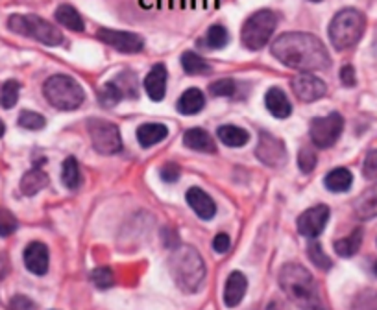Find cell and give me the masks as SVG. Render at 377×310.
Wrapping results in <instances>:
<instances>
[{"instance_id":"1","label":"cell","mask_w":377,"mask_h":310,"mask_svg":"<svg viewBox=\"0 0 377 310\" xmlns=\"http://www.w3.org/2000/svg\"><path fill=\"white\" fill-rule=\"evenodd\" d=\"M272 56L285 67L302 72L328 69L331 58L328 49L317 35L305 32H287L272 43Z\"/></svg>"},{"instance_id":"2","label":"cell","mask_w":377,"mask_h":310,"mask_svg":"<svg viewBox=\"0 0 377 310\" xmlns=\"http://www.w3.org/2000/svg\"><path fill=\"white\" fill-rule=\"evenodd\" d=\"M279 285L300 310H326L317 280L300 264H285L279 271Z\"/></svg>"},{"instance_id":"3","label":"cell","mask_w":377,"mask_h":310,"mask_svg":"<svg viewBox=\"0 0 377 310\" xmlns=\"http://www.w3.org/2000/svg\"><path fill=\"white\" fill-rule=\"evenodd\" d=\"M174 283L185 294L200 292L205 280L204 259L193 246H178L170 257Z\"/></svg>"},{"instance_id":"4","label":"cell","mask_w":377,"mask_h":310,"mask_svg":"<svg viewBox=\"0 0 377 310\" xmlns=\"http://www.w3.org/2000/svg\"><path fill=\"white\" fill-rule=\"evenodd\" d=\"M366 30V19L359 10L344 8L333 17L329 25V41L337 50H347L361 41Z\"/></svg>"},{"instance_id":"5","label":"cell","mask_w":377,"mask_h":310,"mask_svg":"<svg viewBox=\"0 0 377 310\" xmlns=\"http://www.w3.org/2000/svg\"><path fill=\"white\" fill-rule=\"evenodd\" d=\"M45 98L49 100L50 105H54L60 111H72L78 109L84 103V89L76 82L75 78H70L67 74H56L50 76L45 82L43 87Z\"/></svg>"},{"instance_id":"6","label":"cell","mask_w":377,"mask_h":310,"mask_svg":"<svg viewBox=\"0 0 377 310\" xmlns=\"http://www.w3.org/2000/svg\"><path fill=\"white\" fill-rule=\"evenodd\" d=\"M8 28L15 34L39 41L46 46H60L63 43L61 30L37 15H11L8 19Z\"/></svg>"},{"instance_id":"7","label":"cell","mask_w":377,"mask_h":310,"mask_svg":"<svg viewBox=\"0 0 377 310\" xmlns=\"http://www.w3.org/2000/svg\"><path fill=\"white\" fill-rule=\"evenodd\" d=\"M278 28V15L272 10H259L246 19L243 26V44L248 50L264 49Z\"/></svg>"},{"instance_id":"8","label":"cell","mask_w":377,"mask_h":310,"mask_svg":"<svg viewBox=\"0 0 377 310\" xmlns=\"http://www.w3.org/2000/svg\"><path fill=\"white\" fill-rule=\"evenodd\" d=\"M87 131H89L91 143L94 150L104 155H113L122 150V138H120L119 128L110 120L104 118H91L87 122Z\"/></svg>"},{"instance_id":"9","label":"cell","mask_w":377,"mask_h":310,"mask_svg":"<svg viewBox=\"0 0 377 310\" xmlns=\"http://www.w3.org/2000/svg\"><path fill=\"white\" fill-rule=\"evenodd\" d=\"M344 118L338 113H329L328 117L314 118L309 128V135L314 146L318 148H331L337 143L338 137L343 135Z\"/></svg>"},{"instance_id":"10","label":"cell","mask_w":377,"mask_h":310,"mask_svg":"<svg viewBox=\"0 0 377 310\" xmlns=\"http://www.w3.org/2000/svg\"><path fill=\"white\" fill-rule=\"evenodd\" d=\"M255 155L267 167L279 168L287 162V148L281 138L274 137L272 133L261 131L259 133V143L255 148Z\"/></svg>"},{"instance_id":"11","label":"cell","mask_w":377,"mask_h":310,"mask_svg":"<svg viewBox=\"0 0 377 310\" xmlns=\"http://www.w3.org/2000/svg\"><path fill=\"white\" fill-rule=\"evenodd\" d=\"M98 39L106 43L111 49L119 50L122 54H137L144 49V39L139 34H132V32H122V30H110L100 28Z\"/></svg>"},{"instance_id":"12","label":"cell","mask_w":377,"mask_h":310,"mask_svg":"<svg viewBox=\"0 0 377 310\" xmlns=\"http://www.w3.org/2000/svg\"><path fill=\"white\" fill-rule=\"evenodd\" d=\"M329 220L328 205H314L298 218V231L305 238H318Z\"/></svg>"},{"instance_id":"13","label":"cell","mask_w":377,"mask_h":310,"mask_svg":"<svg viewBox=\"0 0 377 310\" xmlns=\"http://www.w3.org/2000/svg\"><path fill=\"white\" fill-rule=\"evenodd\" d=\"M293 91L302 102H317L328 93V87L314 74L302 72L293 79Z\"/></svg>"},{"instance_id":"14","label":"cell","mask_w":377,"mask_h":310,"mask_svg":"<svg viewBox=\"0 0 377 310\" xmlns=\"http://www.w3.org/2000/svg\"><path fill=\"white\" fill-rule=\"evenodd\" d=\"M25 266L26 270L34 276H45L49 271V247L43 242H30L25 250Z\"/></svg>"},{"instance_id":"15","label":"cell","mask_w":377,"mask_h":310,"mask_svg":"<svg viewBox=\"0 0 377 310\" xmlns=\"http://www.w3.org/2000/svg\"><path fill=\"white\" fill-rule=\"evenodd\" d=\"M246 290H248V279H246L243 271L229 273L226 286H224V303H226V306H229V309L237 306L244 299Z\"/></svg>"},{"instance_id":"16","label":"cell","mask_w":377,"mask_h":310,"mask_svg":"<svg viewBox=\"0 0 377 310\" xmlns=\"http://www.w3.org/2000/svg\"><path fill=\"white\" fill-rule=\"evenodd\" d=\"M185 198H187V203L191 205V209H193L202 220H211V218L217 214V205H215L213 198L209 196L207 192L202 190V188H188Z\"/></svg>"},{"instance_id":"17","label":"cell","mask_w":377,"mask_h":310,"mask_svg":"<svg viewBox=\"0 0 377 310\" xmlns=\"http://www.w3.org/2000/svg\"><path fill=\"white\" fill-rule=\"evenodd\" d=\"M144 91L154 102H161L167 93V69L165 65H154L144 78Z\"/></svg>"},{"instance_id":"18","label":"cell","mask_w":377,"mask_h":310,"mask_svg":"<svg viewBox=\"0 0 377 310\" xmlns=\"http://www.w3.org/2000/svg\"><path fill=\"white\" fill-rule=\"evenodd\" d=\"M264 105L276 118H287L293 113V103L288 102L287 94L279 87L268 89V93L264 94Z\"/></svg>"},{"instance_id":"19","label":"cell","mask_w":377,"mask_h":310,"mask_svg":"<svg viewBox=\"0 0 377 310\" xmlns=\"http://www.w3.org/2000/svg\"><path fill=\"white\" fill-rule=\"evenodd\" d=\"M184 144L194 152H204V153H215L217 152V144L211 138L207 131L200 128H193L185 131L184 135Z\"/></svg>"},{"instance_id":"20","label":"cell","mask_w":377,"mask_h":310,"mask_svg":"<svg viewBox=\"0 0 377 310\" xmlns=\"http://www.w3.org/2000/svg\"><path fill=\"white\" fill-rule=\"evenodd\" d=\"M353 209L361 220H370L377 217V183L362 192L353 203Z\"/></svg>"},{"instance_id":"21","label":"cell","mask_w":377,"mask_h":310,"mask_svg":"<svg viewBox=\"0 0 377 310\" xmlns=\"http://www.w3.org/2000/svg\"><path fill=\"white\" fill-rule=\"evenodd\" d=\"M169 135V129L163 124L158 122H146L137 128V141L143 148H152L165 141Z\"/></svg>"},{"instance_id":"22","label":"cell","mask_w":377,"mask_h":310,"mask_svg":"<svg viewBox=\"0 0 377 310\" xmlns=\"http://www.w3.org/2000/svg\"><path fill=\"white\" fill-rule=\"evenodd\" d=\"M176 108L181 115H198L205 108V96L200 89H187L181 96H179Z\"/></svg>"},{"instance_id":"23","label":"cell","mask_w":377,"mask_h":310,"mask_svg":"<svg viewBox=\"0 0 377 310\" xmlns=\"http://www.w3.org/2000/svg\"><path fill=\"white\" fill-rule=\"evenodd\" d=\"M46 185H49V176H46V172L39 170V168H34V170H28V172L23 176V179H20V192H23L25 196H35V194L43 190Z\"/></svg>"},{"instance_id":"24","label":"cell","mask_w":377,"mask_h":310,"mask_svg":"<svg viewBox=\"0 0 377 310\" xmlns=\"http://www.w3.org/2000/svg\"><path fill=\"white\" fill-rule=\"evenodd\" d=\"M56 20L60 22L65 28L72 30V32H84L85 30V22L82 19V15L76 11L75 6L63 4L56 10Z\"/></svg>"},{"instance_id":"25","label":"cell","mask_w":377,"mask_h":310,"mask_svg":"<svg viewBox=\"0 0 377 310\" xmlns=\"http://www.w3.org/2000/svg\"><path fill=\"white\" fill-rule=\"evenodd\" d=\"M353 183V176L347 168H335L326 176L324 185L331 192H347Z\"/></svg>"},{"instance_id":"26","label":"cell","mask_w":377,"mask_h":310,"mask_svg":"<svg viewBox=\"0 0 377 310\" xmlns=\"http://www.w3.org/2000/svg\"><path fill=\"white\" fill-rule=\"evenodd\" d=\"M219 138L226 146L241 148L250 141V133L246 129L238 128V126L226 124V126H220L219 128Z\"/></svg>"},{"instance_id":"27","label":"cell","mask_w":377,"mask_h":310,"mask_svg":"<svg viewBox=\"0 0 377 310\" xmlns=\"http://www.w3.org/2000/svg\"><path fill=\"white\" fill-rule=\"evenodd\" d=\"M181 67L191 76H204V74L211 72V67H209L207 61L196 52H185L181 56Z\"/></svg>"},{"instance_id":"28","label":"cell","mask_w":377,"mask_h":310,"mask_svg":"<svg viewBox=\"0 0 377 310\" xmlns=\"http://www.w3.org/2000/svg\"><path fill=\"white\" fill-rule=\"evenodd\" d=\"M361 244H362V231L361 229H355L352 235L344 236V238L335 242V251H337V255L340 257H352L357 253Z\"/></svg>"},{"instance_id":"29","label":"cell","mask_w":377,"mask_h":310,"mask_svg":"<svg viewBox=\"0 0 377 310\" xmlns=\"http://www.w3.org/2000/svg\"><path fill=\"white\" fill-rule=\"evenodd\" d=\"M228 43H229V32L226 30V26L222 25L211 26V28L207 30V34H205L204 41H202V44L211 50L224 49Z\"/></svg>"},{"instance_id":"30","label":"cell","mask_w":377,"mask_h":310,"mask_svg":"<svg viewBox=\"0 0 377 310\" xmlns=\"http://www.w3.org/2000/svg\"><path fill=\"white\" fill-rule=\"evenodd\" d=\"M124 98V93H122V89L119 87L117 82H108L104 87L98 91V102L104 105V108H113L120 100Z\"/></svg>"},{"instance_id":"31","label":"cell","mask_w":377,"mask_h":310,"mask_svg":"<svg viewBox=\"0 0 377 310\" xmlns=\"http://www.w3.org/2000/svg\"><path fill=\"white\" fill-rule=\"evenodd\" d=\"M61 179H63V185L67 188H78L79 181H82V174H79L78 161L75 157L65 159L63 168H61Z\"/></svg>"},{"instance_id":"32","label":"cell","mask_w":377,"mask_h":310,"mask_svg":"<svg viewBox=\"0 0 377 310\" xmlns=\"http://www.w3.org/2000/svg\"><path fill=\"white\" fill-rule=\"evenodd\" d=\"M19 91H20L19 82H15V79H8V82L2 85V89H0V108L4 109L13 108L17 103V100H19Z\"/></svg>"},{"instance_id":"33","label":"cell","mask_w":377,"mask_h":310,"mask_svg":"<svg viewBox=\"0 0 377 310\" xmlns=\"http://www.w3.org/2000/svg\"><path fill=\"white\" fill-rule=\"evenodd\" d=\"M350 310H377V292L373 288H364L352 301Z\"/></svg>"},{"instance_id":"34","label":"cell","mask_w":377,"mask_h":310,"mask_svg":"<svg viewBox=\"0 0 377 310\" xmlns=\"http://www.w3.org/2000/svg\"><path fill=\"white\" fill-rule=\"evenodd\" d=\"M307 255H309V259L313 261V264L317 266L318 270H324V271L331 270V266H333L331 259L324 253L322 246H320L318 242H311V244H309Z\"/></svg>"},{"instance_id":"35","label":"cell","mask_w":377,"mask_h":310,"mask_svg":"<svg viewBox=\"0 0 377 310\" xmlns=\"http://www.w3.org/2000/svg\"><path fill=\"white\" fill-rule=\"evenodd\" d=\"M45 117L39 113H35V111H28L25 109L23 113L19 115V126L25 129H32V131H37V129L45 128Z\"/></svg>"},{"instance_id":"36","label":"cell","mask_w":377,"mask_h":310,"mask_svg":"<svg viewBox=\"0 0 377 310\" xmlns=\"http://www.w3.org/2000/svg\"><path fill=\"white\" fill-rule=\"evenodd\" d=\"M91 280H93L94 286L100 288V290H108V288H111V286L115 285V276L110 268H96V270L91 273Z\"/></svg>"},{"instance_id":"37","label":"cell","mask_w":377,"mask_h":310,"mask_svg":"<svg viewBox=\"0 0 377 310\" xmlns=\"http://www.w3.org/2000/svg\"><path fill=\"white\" fill-rule=\"evenodd\" d=\"M235 91H237V85H235L234 79L224 78L219 82H213L209 85V93L213 96H234Z\"/></svg>"},{"instance_id":"38","label":"cell","mask_w":377,"mask_h":310,"mask_svg":"<svg viewBox=\"0 0 377 310\" xmlns=\"http://www.w3.org/2000/svg\"><path fill=\"white\" fill-rule=\"evenodd\" d=\"M19 221L17 218L6 209H0V236H11L17 231Z\"/></svg>"},{"instance_id":"39","label":"cell","mask_w":377,"mask_h":310,"mask_svg":"<svg viewBox=\"0 0 377 310\" xmlns=\"http://www.w3.org/2000/svg\"><path fill=\"white\" fill-rule=\"evenodd\" d=\"M298 167L303 174H311L317 167V155H314L313 150H307L303 148L298 155Z\"/></svg>"},{"instance_id":"40","label":"cell","mask_w":377,"mask_h":310,"mask_svg":"<svg viewBox=\"0 0 377 310\" xmlns=\"http://www.w3.org/2000/svg\"><path fill=\"white\" fill-rule=\"evenodd\" d=\"M159 176L165 183H174L178 181L179 176H181V168L176 164V162H167L161 170H159Z\"/></svg>"},{"instance_id":"41","label":"cell","mask_w":377,"mask_h":310,"mask_svg":"<svg viewBox=\"0 0 377 310\" xmlns=\"http://www.w3.org/2000/svg\"><path fill=\"white\" fill-rule=\"evenodd\" d=\"M34 301L30 297H26V295H15V297H11L10 301V310H35Z\"/></svg>"},{"instance_id":"42","label":"cell","mask_w":377,"mask_h":310,"mask_svg":"<svg viewBox=\"0 0 377 310\" xmlns=\"http://www.w3.org/2000/svg\"><path fill=\"white\" fill-rule=\"evenodd\" d=\"M364 176L368 179H377V150L370 152L364 161Z\"/></svg>"},{"instance_id":"43","label":"cell","mask_w":377,"mask_h":310,"mask_svg":"<svg viewBox=\"0 0 377 310\" xmlns=\"http://www.w3.org/2000/svg\"><path fill=\"white\" fill-rule=\"evenodd\" d=\"M340 82H343L344 87H353L357 84V78H355V69L352 65H344L340 69Z\"/></svg>"},{"instance_id":"44","label":"cell","mask_w":377,"mask_h":310,"mask_svg":"<svg viewBox=\"0 0 377 310\" xmlns=\"http://www.w3.org/2000/svg\"><path fill=\"white\" fill-rule=\"evenodd\" d=\"M229 246H231V240H229V236L226 235V233H220V235L215 236L213 240V250L219 253V255H222V253H226V251L229 250Z\"/></svg>"},{"instance_id":"45","label":"cell","mask_w":377,"mask_h":310,"mask_svg":"<svg viewBox=\"0 0 377 310\" xmlns=\"http://www.w3.org/2000/svg\"><path fill=\"white\" fill-rule=\"evenodd\" d=\"M267 310H283V306L279 305V303H276V301H272V303L267 306Z\"/></svg>"},{"instance_id":"46","label":"cell","mask_w":377,"mask_h":310,"mask_svg":"<svg viewBox=\"0 0 377 310\" xmlns=\"http://www.w3.org/2000/svg\"><path fill=\"white\" fill-rule=\"evenodd\" d=\"M6 133V126H4V122H2V120H0V137H2V135H4Z\"/></svg>"},{"instance_id":"47","label":"cell","mask_w":377,"mask_h":310,"mask_svg":"<svg viewBox=\"0 0 377 310\" xmlns=\"http://www.w3.org/2000/svg\"><path fill=\"white\" fill-rule=\"evenodd\" d=\"M373 271H376V276H377V262H376V266H373Z\"/></svg>"},{"instance_id":"48","label":"cell","mask_w":377,"mask_h":310,"mask_svg":"<svg viewBox=\"0 0 377 310\" xmlns=\"http://www.w3.org/2000/svg\"><path fill=\"white\" fill-rule=\"evenodd\" d=\"M311 2H322V0H311Z\"/></svg>"}]
</instances>
